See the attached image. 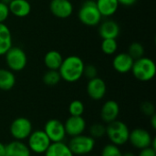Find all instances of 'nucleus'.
I'll return each instance as SVG.
<instances>
[{
	"mask_svg": "<svg viewBox=\"0 0 156 156\" xmlns=\"http://www.w3.org/2000/svg\"><path fill=\"white\" fill-rule=\"evenodd\" d=\"M84 66L85 64L82 58L78 56L71 55L63 58V61L58 70L61 80L69 83H73L82 78Z\"/></svg>",
	"mask_w": 156,
	"mask_h": 156,
	"instance_id": "f257e3e1",
	"label": "nucleus"
},
{
	"mask_svg": "<svg viewBox=\"0 0 156 156\" xmlns=\"http://www.w3.org/2000/svg\"><path fill=\"white\" fill-rule=\"evenodd\" d=\"M131 71L136 80L143 82H147L154 78L156 65L153 59L146 57H142L134 60Z\"/></svg>",
	"mask_w": 156,
	"mask_h": 156,
	"instance_id": "f03ea898",
	"label": "nucleus"
},
{
	"mask_svg": "<svg viewBox=\"0 0 156 156\" xmlns=\"http://www.w3.org/2000/svg\"><path fill=\"white\" fill-rule=\"evenodd\" d=\"M130 135V129L122 121L116 120L108 123L106 126V136L111 144L117 146H122L128 143Z\"/></svg>",
	"mask_w": 156,
	"mask_h": 156,
	"instance_id": "7ed1b4c3",
	"label": "nucleus"
},
{
	"mask_svg": "<svg viewBox=\"0 0 156 156\" xmlns=\"http://www.w3.org/2000/svg\"><path fill=\"white\" fill-rule=\"evenodd\" d=\"M78 17L80 21L88 27H95L100 24L101 20V15L97 7L95 0H86L80 5Z\"/></svg>",
	"mask_w": 156,
	"mask_h": 156,
	"instance_id": "20e7f679",
	"label": "nucleus"
},
{
	"mask_svg": "<svg viewBox=\"0 0 156 156\" xmlns=\"http://www.w3.org/2000/svg\"><path fill=\"white\" fill-rule=\"evenodd\" d=\"M95 139L90 135L80 134L71 137L68 145L74 155L86 156L90 154L95 148Z\"/></svg>",
	"mask_w": 156,
	"mask_h": 156,
	"instance_id": "39448f33",
	"label": "nucleus"
},
{
	"mask_svg": "<svg viewBox=\"0 0 156 156\" xmlns=\"http://www.w3.org/2000/svg\"><path fill=\"white\" fill-rule=\"evenodd\" d=\"M5 63L13 72H18L23 70L27 63V57L26 52L18 47H11L5 54Z\"/></svg>",
	"mask_w": 156,
	"mask_h": 156,
	"instance_id": "423d86ee",
	"label": "nucleus"
},
{
	"mask_svg": "<svg viewBox=\"0 0 156 156\" xmlns=\"http://www.w3.org/2000/svg\"><path fill=\"white\" fill-rule=\"evenodd\" d=\"M27 146L31 153L37 154H43L48 149L50 144H52L46 133L43 130L33 131L28 136Z\"/></svg>",
	"mask_w": 156,
	"mask_h": 156,
	"instance_id": "0eeeda50",
	"label": "nucleus"
},
{
	"mask_svg": "<svg viewBox=\"0 0 156 156\" xmlns=\"http://www.w3.org/2000/svg\"><path fill=\"white\" fill-rule=\"evenodd\" d=\"M33 132V124L31 121L26 117L16 118L10 124L9 133L15 140L24 141L28 138Z\"/></svg>",
	"mask_w": 156,
	"mask_h": 156,
	"instance_id": "6e6552de",
	"label": "nucleus"
},
{
	"mask_svg": "<svg viewBox=\"0 0 156 156\" xmlns=\"http://www.w3.org/2000/svg\"><path fill=\"white\" fill-rule=\"evenodd\" d=\"M43 131L46 133L51 143L63 142L67 136L64 123L58 119L48 120L45 123Z\"/></svg>",
	"mask_w": 156,
	"mask_h": 156,
	"instance_id": "1a4fd4ad",
	"label": "nucleus"
},
{
	"mask_svg": "<svg viewBox=\"0 0 156 156\" xmlns=\"http://www.w3.org/2000/svg\"><path fill=\"white\" fill-rule=\"evenodd\" d=\"M153 139V136L146 129L135 128L133 131H130L128 143H130L131 145L135 149L142 150L151 146Z\"/></svg>",
	"mask_w": 156,
	"mask_h": 156,
	"instance_id": "9d476101",
	"label": "nucleus"
},
{
	"mask_svg": "<svg viewBox=\"0 0 156 156\" xmlns=\"http://www.w3.org/2000/svg\"><path fill=\"white\" fill-rule=\"evenodd\" d=\"M66 134L70 138L83 134L87 128V122L82 116H69L64 122Z\"/></svg>",
	"mask_w": 156,
	"mask_h": 156,
	"instance_id": "9b49d317",
	"label": "nucleus"
},
{
	"mask_svg": "<svg viewBox=\"0 0 156 156\" xmlns=\"http://www.w3.org/2000/svg\"><path fill=\"white\" fill-rule=\"evenodd\" d=\"M107 92V86L105 81L99 77L91 79L87 84V93L88 96L93 101L102 100Z\"/></svg>",
	"mask_w": 156,
	"mask_h": 156,
	"instance_id": "f8f14e48",
	"label": "nucleus"
},
{
	"mask_svg": "<svg viewBox=\"0 0 156 156\" xmlns=\"http://www.w3.org/2000/svg\"><path fill=\"white\" fill-rule=\"evenodd\" d=\"M49 10L54 16L64 19L72 15L73 5L69 0H51Z\"/></svg>",
	"mask_w": 156,
	"mask_h": 156,
	"instance_id": "ddd939ff",
	"label": "nucleus"
},
{
	"mask_svg": "<svg viewBox=\"0 0 156 156\" xmlns=\"http://www.w3.org/2000/svg\"><path fill=\"white\" fill-rule=\"evenodd\" d=\"M120 114V106L117 101L110 100L104 102L101 109V118L103 122L110 123L118 120Z\"/></svg>",
	"mask_w": 156,
	"mask_h": 156,
	"instance_id": "4468645a",
	"label": "nucleus"
},
{
	"mask_svg": "<svg viewBox=\"0 0 156 156\" xmlns=\"http://www.w3.org/2000/svg\"><path fill=\"white\" fill-rule=\"evenodd\" d=\"M134 59L125 52H122L117 54L112 59V67L113 69L122 74L127 73L132 70Z\"/></svg>",
	"mask_w": 156,
	"mask_h": 156,
	"instance_id": "2eb2a0df",
	"label": "nucleus"
},
{
	"mask_svg": "<svg viewBox=\"0 0 156 156\" xmlns=\"http://www.w3.org/2000/svg\"><path fill=\"white\" fill-rule=\"evenodd\" d=\"M120 26L119 24L112 19L105 20L99 27V35L100 37L104 38H114L116 39L120 35Z\"/></svg>",
	"mask_w": 156,
	"mask_h": 156,
	"instance_id": "dca6fc26",
	"label": "nucleus"
},
{
	"mask_svg": "<svg viewBox=\"0 0 156 156\" xmlns=\"http://www.w3.org/2000/svg\"><path fill=\"white\" fill-rule=\"evenodd\" d=\"M31 151L23 141L14 140L5 144V156H31Z\"/></svg>",
	"mask_w": 156,
	"mask_h": 156,
	"instance_id": "f3484780",
	"label": "nucleus"
},
{
	"mask_svg": "<svg viewBox=\"0 0 156 156\" xmlns=\"http://www.w3.org/2000/svg\"><path fill=\"white\" fill-rule=\"evenodd\" d=\"M9 13L16 17H26L31 12V5L27 0H12L8 5Z\"/></svg>",
	"mask_w": 156,
	"mask_h": 156,
	"instance_id": "a211bd4d",
	"label": "nucleus"
},
{
	"mask_svg": "<svg viewBox=\"0 0 156 156\" xmlns=\"http://www.w3.org/2000/svg\"><path fill=\"white\" fill-rule=\"evenodd\" d=\"M97 7L104 17H110L114 15L119 8V2L117 0H95Z\"/></svg>",
	"mask_w": 156,
	"mask_h": 156,
	"instance_id": "6ab92c4d",
	"label": "nucleus"
},
{
	"mask_svg": "<svg viewBox=\"0 0 156 156\" xmlns=\"http://www.w3.org/2000/svg\"><path fill=\"white\" fill-rule=\"evenodd\" d=\"M12 34L9 27L5 23H0V56L5 55L13 47Z\"/></svg>",
	"mask_w": 156,
	"mask_h": 156,
	"instance_id": "aec40b11",
	"label": "nucleus"
},
{
	"mask_svg": "<svg viewBox=\"0 0 156 156\" xmlns=\"http://www.w3.org/2000/svg\"><path fill=\"white\" fill-rule=\"evenodd\" d=\"M44 154L45 156H74L68 144L64 142L52 143Z\"/></svg>",
	"mask_w": 156,
	"mask_h": 156,
	"instance_id": "412c9836",
	"label": "nucleus"
},
{
	"mask_svg": "<svg viewBox=\"0 0 156 156\" xmlns=\"http://www.w3.org/2000/svg\"><path fill=\"white\" fill-rule=\"evenodd\" d=\"M63 61L61 53L58 50H49L44 57V64L48 69L58 70Z\"/></svg>",
	"mask_w": 156,
	"mask_h": 156,
	"instance_id": "4be33fe9",
	"label": "nucleus"
},
{
	"mask_svg": "<svg viewBox=\"0 0 156 156\" xmlns=\"http://www.w3.org/2000/svg\"><path fill=\"white\" fill-rule=\"evenodd\" d=\"M16 84V76L13 71L6 69H0V90H10Z\"/></svg>",
	"mask_w": 156,
	"mask_h": 156,
	"instance_id": "5701e85b",
	"label": "nucleus"
},
{
	"mask_svg": "<svg viewBox=\"0 0 156 156\" xmlns=\"http://www.w3.org/2000/svg\"><path fill=\"white\" fill-rule=\"evenodd\" d=\"M61 80V77L59 75L58 70L48 69L43 75V82L48 86H56Z\"/></svg>",
	"mask_w": 156,
	"mask_h": 156,
	"instance_id": "b1692460",
	"label": "nucleus"
},
{
	"mask_svg": "<svg viewBox=\"0 0 156 156\" xmlns=\"http://www.w3.org/2000/svg\"><path fill=\"white\" fill-rule=\"evenodd\" d=\"M101 51L106 55H113L118 49V43L114 38H104L101 42Z\"/></svg>",
	"mask_w": 156,
	"mask_h": 156,
	"instance_id": "393cba45",
	"label": "nucleus"
},
{
	"mask_svg": "<svg viewBox=\"0 0 156 156\" xmlns=\"http://www.w3.org/2000/svg\"><path fill=\"white\" fill-rule=\"evenodd\" d=\"M89 135L93 139H101L106 135V126L102 123H94L89 128Z\"/></svg>",
	"mask_w": 156,
	"mask_h": 156,
	"instance_id": "a878e982",
	"label": "nucleus"
},
{
	"mask_svg": "<svg viewBox=\"0 0 156 156\" xmlns=\"http://www.w3.org/2000/svg\"><path fill=\"white\" fill-rule=\"evenodd\" d=\"M85 111L84 103L80 100H74L69 106V112L70 116H82Z\"/></svg>",
	"mask_w": 156,
	"mask_h": 156,
	"instance_id": "bb28decb",
	"label": "nucleus"
},
{
	"mask_svg": "<svg viewBox=\"0 0 156 156\" xmlns=\"http://www.w3.org/2000/svg\"><path fill=\"white\" fill-rule=\"evenodd\" d=\"M128 54L134 59H138L144 55V48L139 42H133L128 49Z\"/></svg>",
	"mask_w": 156,
	"mask_h": 156,
	"instance_id": "cd10ccee",
	"label": "nucleus"
},
{
	"mask_svg": "<svg viewBox=\"0 0 156 156\" xmlns=\"http://www.w3.org/2000/svg\"><path fill=\"white\" fill-rule=\"evenodd\" d=\"M101 156H122V152L121 151L120 146L113 144H108L102 148Z\"/></svg>",
	"mask_w": 156,
	"mask_h": 156,
	"instance_id": "c85d7f7f",
	"label": "nucleus"
},
{
	"mask_svg": "<svg viewBox=\"0 0 156 156\" xmlns=\"http://www.w3.org/2000/svg\"><path fill=\"white\" fill-rule=\"evenodd\" d=\"M83 76H85L89 80L91 79H94L98 77V69L94 65L89 64L84 66V70H83Z\"/></svg>",
	"mask_w": 156,
	"mask_h": 156,
	"instance_id": "c756f323",
	"label": "nucleus"
},
{
	"mask_svg": "<svg viewBox=\"0 0 156 156\" xmlns=\"http://www.w3.org/2000/svg\"><path fill=\"white\" fill-rule=\"evenodd\" d=\"M141 111L142 112L146 115L151 117L152 115L155 114V107L154 105L150 102V101H144L141 104Z\"/></svg>",
	"mask_w": 156,
	"mask_h": 156,
	"instance_id": "7c9ffc66",
	"label": "nucleus"
},
{
	"mask_svg": "<svg viewBox=\"0 0 156 156\" xmlns=\"http://www.w3.org/2000/svg\"><path fill=\"white\" fill-rule=\"evenodd\" d=\"M10 13L8 9V5L0 1V23H4L7 19Z\"/></svg>",
	"mask_w": 156,
	"mask_h": 156,
	"instance_id": "2f4dec72",
	"label": "nucleus"
},
{
	"mask_svg": "<svg viewBox=\"0 0 156 156\" xmlns=\"http://www.w3.org/2000/svg\"><path fill=\"white\" fill-rule=\"evenodd\" d=\"M138 156H156V149H154L151 146L144 148L140 150Z\"/></svg>",
	"mask_w": 156,
	"mask_h": 156,
	"instance_id": "473e14b6",
	"label": "nucleus"
},
{
	"mask_svg": "<svg viewBox=\"0 0 156 156\" xmlns=\"http://www.w3.org/2000/svg\"><path fill=\"white\" fill-rule=\"evenodd\" d=\"M119 2L120 5H125V6H130V5H133V4H135V2L137 0H117Z\"/></svg>",
	"mask_w": 156,
	"mask_h": 156,
	"instance_id": "72a5a7b5",
	"label": "nucleus"
},
{
	"mask_svg": "<svg viewBox=\"0 0 156 156\" xmlns=\"http://www.w3.org/2000/svg\"><path fill=\"white\" fill-rule=\"evenodd\" d=\"M150 122H151V126L154 130L156 129V114H154L150 117Z\"/></svg>",
	"mask_w": 156,
	"mask_h": 156,
	"instance_id": "f704fd0d",
	"label": "nucleus"
},
{
	"mask_svg": "<svg viewBox=\"0 0 156 156\" xmlns=\"http://www.w3.org/2000/svg\"><path fill=\"white\" fill-rule=\"evenodd\" d=\"M0 156H5V144L0 142Z\"/></svg>",
	"mask_w": 156,
	"mask_h": 156,
	"instance_id": "c9c22d12",
	"label": "nucleus"
},
{
	"mask_svg": "<svg viewBox=\"0 0 156 156\" xmlns=\"http://www.w3.org/2000/svg\"><path fill=\"white\" fill-rule=\"evenodd\" d=\"M122 156H136V154H134L132 153V152H127V153L122 154Z\"/></svg>",
	"mask_w": 156,
	"mask_h": 156,
	"instance_id": "e433bc0d",
	"label": "nucleus"
},
{
	"mask_svg": "<svg viewBox=\"0 0 156 156\" xmlns=\"http://www.w3.org/2000/svg\"><path fill=\"white\" fill-rule=\"evenodd\" d=\"M0 1H1L2 3H4V4H5V5H8L11 3V1H12V0H0Z\"/></svg>",
	"mask_w": 156,
	"mask_h": 156,
	"instance_id": "4c0bfd02",
	"label": "nucleus"
},
{
	"mask_svg": "<svg viewBox=\"0 0 156 156\" xmlns=\"http://www.w3.org/2000/svg\"><path fill=\"white\" fill-rule=\"evenodd\" d=\"M86 156H95V155H86Z\"/></svg>",
	"mask_w": 156,
	"mask_h": 156,
	"instance_id": "58836bf2",
	"label": "nucleus"
}]
</instances>
